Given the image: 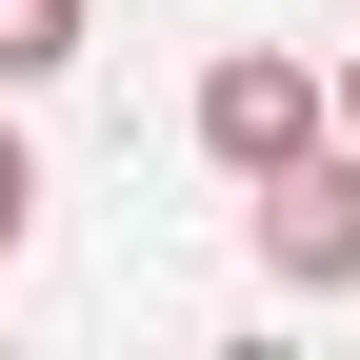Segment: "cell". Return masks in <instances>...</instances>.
Masks as SVG:
<instances>
[{"label":"cell","instance_id":"obj_1","mask_svg":"<svg viewBox=\"0 0 360 360\" xmlns=\"http://www.w3.org/2000/svg\"><path fill=\"white\" fill-rule=\"evenodd\" d=\"M260 281H300V300H360V141H300V160H260Z\"/></svg>","mask_w":360,"mask_h":360},{"label":"cell","instance_id":"obj_2","mask_svg":"<svg viewBox=\"0 0 360 360\" xmlns=\"http://www.w3.org/2000/svg\"><path fill=\"white\" fill-rule=\"evenodd\" d=\"M300 141H321V80H300L281 40H220V60H200V160L260 180V160H300Z\"/></svg>","mask_w":360,"mask_h":360},{"label":"cell","instance_id":"obj_3","mask_svg":"<svg viewBox=\"0 0 360 360\" xmlns=\"http://www.w3.org/2000/svg\"><path fill=\"white\" fill-rule=\"evenodd\" d=\"M80 60V0H0V80H60Z\"/></svg>","mask_w":360,"mask_h":360},{"label":"cell","instance_id":"obj_4","mask_svg":"<svg viewBox=\"0 0 360 360\" xmlns=\"http://www.w3.org/2000/svg\"><path fill=\"white\" fill-rule=\"evenodd\" d=\"M20 220H40V160H20V141H0V260H20Z\"/></svg>","mask_w":360,"mask_h":360},{"label":"cell","instance_id":"obj_5","mask_svg":"<svg viewBox=\"0 0 360 360\" xmlns=\"http://www.w3.org/2000/svg\"><path fill=\"white\" fill-rule=\"evenodd\" d=\"M321 141H360V60H340V101H321Z\"/></svg>","mask_w":360,"mask_h":360}]
</instances>
